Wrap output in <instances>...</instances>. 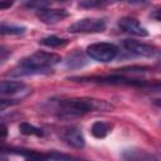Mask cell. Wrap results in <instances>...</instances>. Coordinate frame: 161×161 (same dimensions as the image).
Wrapping results in <instances>:
<instances>
[{"instance_id":"5","label":"cell","mask_w":161,"mask_h":161,"mask_svg":"<svg viewBox=\"0 0 161 161\" xmlns=\"http://www.w3.org/2000/svg\"><path fill=\"white\" fill-rule=\"evenodd\" d=\"M79 80V82H92V83H102V84H126V86H138V87H145L146 82L142 79H132V78H127L119 74H112V75H107V77H82V78H72V80Z\"/></svg>"},{"instance_id":"25","label":"cell","mask_w":161,"mask_h":161,"mask_svg":"<svg viewBox=\"0 0 161 161\" xmlns=\"http://www.w3.org/2000/svg\"><path fill=\"white\" fill-rule=\"evenodd\" d=\"M0 50H1V48H0Z\"/></svg>"},{"instance_id":"3","label":"cell","mask_w":161,"mask_h":161,"mask_svg":"<svg viewBox=\"0 0 161 161\" xmlns=\"http://www.w3.org/2000/svg\"><path fill=\"white\" fill-rule=\"evenodd\" d=\"M87 55L93 60L108 63L118 55V48L112 43H94L87 47Z\"/></svg>"},{"instance_id":"9","label":"cell","mask_w":161,"mask_h":161,"mask_svg":"<svg viewBox=\"0 0 161 161\" xmlns=\"http://www.w3.org/2000/svg\"><path fill=\"white\" fill-rule=\"evenodd\" d=\"M118 26L123 31L130 33V34L136 35V36H147L148 35V31L146 30V28H143L133 18H121L118 20Z\"/></svg>"},{"instance_id":"24","label":"cell","mask_w":161,"mask_h":161,"mask_svg":"<svg viewBox=\"0 0 161 161\" xmlns=\"http://www.w3.org/2000/svg\"><path fill=\"white\" fill-rule=\"evenodd\" d=\"M55 1H67V0H55Z\"/></svg>"},{"instance_id":"2","label":"cell","mask_w":161,"mask_h":161,"mask_svg":"<svg viewBox=\"0 0 161 161\" xmlns=\"http://www.w3.org/2000/svg\"><path fill=\"white\" fill-rule=\"evenodd\" d=\"M60 60H62V57L59 54L49 53V52H35V53L23 58L19 62V67L44 72L47 68H50V67L60 63Z\"/></svg>"},{"instance_id":"8","label":"cell","mask_w":161,"mask_h":161,"mask_svg":"<svg viewBox=\"0 0 161 161\" xmlns=\"http://www.w3.org/2000/svg\"><path fill=\"white\" fill-rule=\"evenodd\" d=\"M60 138L65 143H68L69 146H72L74 148H83L84 143H86L80 130L77 127H67V128L62 130Z\"/></svg>"},{"instance_id":"17","label":"cell","mask_w":161,"mask_h":161,"mask_svg":"<svg viewBox=\"0 0 161 161\" xmlns=\"http://www.w3.org/2000/svg\"><path fill=\"white\" fill-rule=\"evenodd\" d=\"M123 157L128 158V160H152V158H156L152 155L146 153L145 151H126L123 153Z\"/></svg>"},{"instance_id":"22","label":"cell","mask_w":161,"mask_h":161,"mask_svg":"<svg viewBox=\"0 0 161 161\" xmlns=\"http://www.w3.org/2000/svg\"><path fill=\"white\" fill-rule=\"evenodd\" d=\"M11 5H13V1L11 0H0V10L9 9Z\"/></svg>"},{"instance_id":"19","label":"cell","mask_w":161,"mask_h":161,"mask_svg":"<svg viewBox=\"0 0 161 161\" xmlns=\"http://www.w3.org/2000/svg\"><path fill=\"white\" fill-rule=\"evenodd\" d=\"M44 158H47V160H70L73 157L69 155H63V153H58L57 151H53V152L45 153Z\"/></svg>"},{"instance_id":"13","label":"cell","mask_w":161,"mask_h":161,"mask_svg":"<svg viewBox=\"0 0 161 161\" xmlns=\"http://www.w3.org/2000/svg\"><path fill=\"white\" fill-rule=\"evenodd\" d=\"M26 28L21 25L0 23V35H19V34H23Z\"/></svg>"},{"instance_id":"7","label":"cell","mask_w":161,"mask_h":161,"mask_svg":"<svg viewBox=\"0 0 161 161\" xmlns=\"http://www.w3.org/2000/svg\"><path fill=\"white\" fill-rule=\"evenodd\" d=\"M69 16V13L64 9H48L43 8L36 11V18L44 24H57Z\"/></svg>"},{"instance_id":"20","label":"cell","mask_w":161,"mask_h":161,"mask_svg":"<svg viewBox=\"0 0 161 161\" xmlns=\"http://www.w3.org/2000/svg\"><path fill=\"white\" fill-rule=\"evenodd\" d=\"M16 103L15 99H6V98H0V112L5 111L6 108L14 106Z\"/></svg>"},{"instance_id":"1","label":"cell","mask_w":161,"mask_h":161,"mask_svg":"<svg viewBox=\"0 0 161 161\" xmlns=\"http://www.w3.org/2000/svg\"><path fill=\"white\" fill-rule=\"evenodd\" d=\"M112 106L103 99H94V98H69L62 99L58 104V111L60 116L67 117H77L86 114L88 112L94 111H109Z\"/></svg>"},{"instance_id":"16","label":"cell","mask_w":161,"mask_h":161,"mask_svg":"<svg viewBox=\"0 0 161 161\" xmlns=\"http://www.w3.org/2000/svg\"><path fill=\"white\" fill-rule=\"evenodd\" d=\"M112 0H80L78 5L83 9H99L109 5Z\"/></svg>"},{"instance_id":"10","label":"cell","mask_w":161,"mask_h":161,"mask_svg":"<svg viewBox=\"0 0 161 161\" xmlns=\"http://www.w3.org/2000/svg\"><path fill=\"white\" fill-rule=\"evenodd\" d=\"M26 89V84L19 80L0 82V96H15Z\"/></svg>"},{"instance_id":"11","label":"cell","mask_w":161,"mask_h":161,"mask_svg":"<svg viewBox=\"0 0 161 161\" xmlns=\"http://www.w3.org/2000/svg\"><path fill=\"white\" fill-rule=\"evenodd\" d=\"M87 63H88V60H87V58L83 53L74 52V53H72L67 57L65 67L69 68V69H78V68H83Z\"/></svg>"},{"instance_id":"21","label":"cell","mask_w":161,"mask_h":161,"mask_svg":"<svg viewBox=\"0 0 161 161\" xmlns=\"http://www.w3.org/2000/svg\"><path fill=\"white\" fill-rule=\"evenodd\" d=\"M8 136V127L4 123H0V141L5 140Z\"/></svg>"},{"instance_id":"14","label":"cell","mask_w":161,"mask_h":161,"mask_svg":"<svg viewBox=\"0 0 161 161\" xmlns=\"http://www.w3.org/2000/svg\"><path fill=\"white\" fill-rule=\"evenodd\" d=\"M19 132L21 135H25V136H43V131L38 127H35L34 125H30L28 122H23L19 125Z\"/></svg>"},{"instance_id":"15","label":"cell","mask_w":161,"mask_h":161,"mask_svg":"<svg viewBox=\"0 0 161 161\" xmlns=\"http://www.w3.org/2000/svg\"><path fill=\"white\" fill-rule=\"evenodd\" d=\"M68 43L67 39H62V38H58L55 35H50V36H47V38H43L42 40H39V44L42 45H45V47H49V48H58V47H63Z\"/></svg>"},{"instance_id":"6","label":"cell","mask_w":161,"mask_h":161,"mask_svg":"<svg viewBox=\"0 0 161 161\" xmlns=\"http://www.w3.org/2000/svg\"><path fill=\"white\" fill-rule=\"evenodd\" d=\"M123 48L126 50H128L130 53H133L136 55H141V57H147L151 58L153 55H156L157 53V48L151 45V44H146L135 39H126L122 43Z\"/></svg>"},{"instance_id":"12","label":"cell","mask_w":161,"mask_h":161,"mask_svg":"<svg viewBox=\"0 0 161 161\" xmlns=\"http://www.w3.org/2000/svg\"><path fill=\"white\" fill-rule=\"evenodd\" d=\"M113 128V125L104 121H97L91 127V133L96 138H104Z\"/></svg>"},{"instance_id":"23","label":"cell","mask_w":161,"mask_h":161,"mask_svg":"<svg viewBox=\"0 0 161 161\" xmlns=\"http://www.w3.org/2000/svg\"><path fill=\"white\" fill-rule=\"evenodd\" d=\"M125 3H128V4H133V5H138V4H143L145 0H122Z\"/></svg>"},{"instance_id":"18","label":"cell","mask_w":161,"mask_h":161,"mask_svg":"<svg viewBox=\"0 0 161 161\" xmlns=\"http://www.w3.org/2000/svg\"><path fill=\"white\" fill-rule=\"evenodd\" d=\"M50 3V0H29L26 4H25V6L26 8H31V9H43V8H45L48 4Z\"/></svg>"},{"instance_id":"4","label":"cell","mask_w":161,"mask_h":161,"mask_svg":"<svg viewBox=\"0 0 161 161\" xmlns=\"http://www.w3.org/2000/svg\"><path fill=\"white\" fill-rule=\"evenodd\" d=\"M106 20L101 19V18H84L80 19L78 21H75L74 24H72L68 28L69 33L73 34H78V33H102L106 30Z\"/></svg>"}]
</instances>
